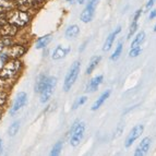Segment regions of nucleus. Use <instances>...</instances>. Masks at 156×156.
Returning <instances> with one entry per match:
<instances>
[{"label":"nucleus","instance_id":"f257e3e1","mask_svg":"<svg viewBox=\"0 0 156 156\" xmlns=\"http://www.w3.org/2000/svg\"><path fill=\"white\" fill-rule=\"evenodd\" d=\"M80 69H81V61L80 60H76L72 63L70 70L67 73L65 79V83H63V90L66 92H68L69 90H71L74 83H76V79L79 76V73H80Z\"/></svg>","mask_w":156,"mask_h":156},{"label":"nucleus","instance_id":"f03ea898","mask_svg":"<svg viewBox=\"0 0 156 156\" xmlns=\"http://www.w3.org/2000/svg\"><path fill=\"white\" fill-rule=\"evenodd\" d=\"M20 69H21V62L19 60H10L8 62H5V65L0 71V78L2 80H8V79L13 78L20 71Z\"/></svg>","mask_w":156,"mask_h":156},{"label":"nucleus","instance_id":"7ed1b4c3","mask_svg":"<svg viewBox=\"0 0 156 156\" xmlns=\"http://www.w3.org/2000/svg\"><path fill=\"white\" fill-rule=\"evenodd\" d=\"M85 133V123L76 122L70 131V144L71 146H78L82 141Z\"/></svg>","mask_w":156,"mask_h":156},{"label":"nucleus","instance_id":"20e7f679","mask_svg":"<svg viewBox=\"0 0 156 156\" xmlns=\"http://www.w3.org/2000/svg\"><path fill=\"white\" fill-rule=\"evenodd\" d=\"M7 20L9 21V23L14 24L16 26H24L29 23L30 16L23 10H14L9 13Z\"/></svg>","mask_w":156,"mask_h":156},{"label":"nucleus","instance_id":"39448f33","mask_svg":"<svg viewBox=\"0 0 156 156\" xmlns=\"http://www.w3.org/2000/svg\"><path fill=\"white\" fill-rule=\"evenodd\" d=\"M56 84H57V79L56 78H49L47 79L46 83H45L44 87L42 89V91L39 92L41 93V103L45 104L49 101L50 97H51L52 93H54V90L56 87Z\"/></svg>","mask_w":156,"mask_h":156},{"label":"nucleus","instance_id":"423d86ee","mask_svg":"<svg viewBox=\"0 0 156 156\" xmlns=\"http://www.w3.org/2000/svg\"><path fill=\"white\" fill-rule=\"evenodd\" d=\"M99 2V0H89V3L86 5L84 10L82 11L80 16L81 21L84 23H89L93 20L95 16V10H96V5Z\"/></svg>","mask_w":156,"mask_h":156},{"label":"nucleus","instance_id":"0eeeda50","mask_svg":"<svg viewBox=\"0 0 156 156\" xmlns=\"http://www.w3.org/2000/svg\"><path fill=\"white\" fill-rule=\"evenodd\" d=\"M143 131H144L143 125H136L135 127H133L132 130L130 131V133L128 134L127 139H126V142H125L126 147H130L135 141L138 140L141 135L143 134Z\"/></svg>","mask_w":156,"mask_h":156},{"label":"nucleus","instance_id":"6e6552de","mask_svg":"<svg viewBox=\"0 0 156 156\" xmlns=\"http://www.w3.org/2000/svg\"><path fill=\"white\" fill-rule=\"evenodd\" d=\"M26 101H27V95H26L24 92H20V93L16 95V101H14V103H13L12 107H11V109H10L11 116L16 115L19 110H21L24 107V105L26 104Z\"/></svg>","mask_w":156,"mask_h":156},{"label":"nucleus","instance_id":"1a4fd4ad","mask_svg":"<svg viewBox=\"0 0 156 156\" xmlns=\"http://www.w3.org/2000/svg\"><path fill=\"white\" fill-rule=\"evenodd\" d=\"M103 81H104V76H101V74L92 78L89 81V83L86 84L85 92L86 93H94V92H96L99 86H101V84L103 83Z\"/></svg>","mask_w":156,"mask_h":156},{"label":"nucleus","instance_id":"9d476101","mask_svg":"<svg viewBox=\"0 0 156 156\" xmlns=\"http://www.w3.org/2000/svg\"><path fill=\"white\" fill-rule=\"evenodd\" d=\"M151 138L150 136H146L143 140L141 141L140 144L138 145V147L135 148L134 151V155L135 156H143L150 151V147H151Z\"/></svg>","mask_w":156,"mask_h":156},{"label":"nucleus","instance_id":"9b49d317","mask_svg":"<svg viewBox=\"0 0 156 156\" xmlns=\"http://www.w3.org/2000/svg\"><path fill=\"white\" fill-rule=\"evenodd\" d=\"M120 32H121V26H118L114 32H112V33L108 35V37H107L106 41H105V43H104V46H103V50H104V51H108V50L112 48L115 39L117 38V35L120 33Z\"/></svg>","mask_w":156,"mask_h":156},{"label":"nucleus","instance_id":"f8f14e48","mask_svg":"<svg viewBox=\"0 0 156 156\" xmlns=\"http://www.w3.org/2000/svg\"><path fill=\"white\" fill-rule=\"evenodd\" d=\"M18 26H16L14 24H3L1 27H0V34L5 37H12L14 36L18 32V29H16Z\"/></svg>","mask_w":156,"mask_h":156},{"label":"nucleus","instance_id":"ddd939ff","mask_svg":"<svg viewBox=\"0 0 156 156\" xmlns=\"http://www.w3.org/2000/svg\"><path fill=\"white\" fill-rule=\"evenodd\" d=\"M142 14V10H138L136 12L134 13V16H133V20H132V23L130 25V29H129V32H128V38L130 39L131 37L133 36L135 34V32L138 31L139 29V24H138V21H139V18L141 16Z\"/></svg>","mask_w":156,"mask_h":156},{"label":"nucleus","instance_id":"4468645a","mask_svg":"<svg viewBox=\"0 0 156 156\" xmlns=\"http://www.w3.org/2000/svg\"><path fill=\"white\" fill-rule=\"evenodd\" d=\"M70 52V47H63V46H57L52 52V59L54 60H60L65 58L66 56Z\"/></svg>","mask_w":156,"mask_h":156},{"label":"nucleus","instance_id":"2eb2a0df","mask_svg":"<svg viewBox=\"0 0 156 156\" xmlns=\"http://www.w3.org/2000/svg\"><path fill=\"white\" fill-rule=\"evenodd\" d=\"M110 93H112V92H110L109 90H108V91H105L104 93L101 94V96H99L98 98L96 99V101H94V104L92 105L91 109L93 110V112H95V110L99 109V108H101V106H103V104H104L105 101H106L107 99L109 98Z\"/></svg>","mask_w":156,"mask_h":156},{"label":"nucleus","instance_id":"dca6fc26","mask_svg":"<svg viewBox=\"0 0 156 156\" xmlns=\"http://www.w3.org/2000/svg\"><path fill=\"white\" fill-rule=\"evenodd\" d=\"M24 52H25V48H24L23 46H21V45H13V46H11L10 48H9L8 56L16 59V58L21 57L22 55H24Z\"/></svg>","mask_w":156,"mask_h":156},{"label":"nucleus","instance_id":"f3484780","mask_svg":"<svg viewBox=\"0 0 156 156\" xmlns=\"http://www.w3.org/2000/svg\"><path fill=\"white\" fill-rule=\"evenodd\" d=\"M79 34H80V29H79V26L76 25V24L70 25L67 30H66V37L69 39L76 38Z\"/></svg>","mask_w":156,"mask_h":156},{"label":"nucleus","instance_id":"a211bd4d","mask_svg":"<svg viewBox=\"0 0 156 156\" xmlns=\"http://www.w3.org/2000/svg\"><path fill=\"white\" fill-rule=\"evenodd\" d=\"M101 56H95V57L92 58L91 61H90V63H89V66H87V68H86V74H91V73L96 69V67L98 66V63L101 62Z\"/></svg>","mask_w":156,"mask_h":156},{"label":"nucleus","instance_id":"6ab92c4d","mask_svg":"<svg viewBox=\"0 0 156 156\" xmlns=\"http://www.w3.org/2000/svg\"><path fill=\"white\" fill-rule=\"evenodd\" d=\"M144 41H145V32L144 31L139 32V33L135 35L134 38H133L132 43H131V48H132V47L141 46V45L143 44Z\"/></svg>","mask_w":156,"mask_h":156},{"label":"nucleus","instance_id":"aec40b11","mask_svg":"<svg viewBox=\"0 0 156 156\" xmlns=\"http://www.w3.org/2000/svg\"><path fill=\"white\" fill-rule=\"evenodd\" d=\"M50 41H51V35L50 34H48V35H45V36L41 37V38L37 39L36 42V49H42V48H44V47H46L47 45L49 44Z\"/></svg>","mask_w":156,"mask_h":156},{"label":"nucleus","instance_id":"412c9836","mask_svg":"<svg viewBox=\"0 0 156 156\" xmlns=\"http://www.w3.org/2000/svg\"><path fill=\"white\" fill-rule=\"evenodd\" d=\"M122 42H120L119 44L117 45V47H116V49H115V51L112 52V55L110 56V60L112 61H116V60L118 59V58L120 57V55H121V52H122Z\"/></svg>","mask_w":156,"mask_h":156},{"label":"nucleus","instance_id":"4be33fe9","mask_svg":"<svg viewBox=\"0 0 156 156\" xmlns=\"http://www.w3.org/2000/svg\"><path fill=\"white\" fill-rule=\"evenodd\" d=\"M47 79H48V76H39L38 80H37V82H36V85H35V91L38 92V93L42 91V89L44 87L45 83H46Z\"/></svg>","mask_w":156,"mask_h":156},{"label":"nucleus","instance_id":"5701e85b","mask_svg":"<svg viewBox=\"0 0 156 156\" xmlns=\"http://www.w3.org/2000/svg\"><path fill=\"white\" fill-rule=\"evenodd\" d=\"M16 5L19 7L20 10H26L27 8H30V5H32L31 0H16Z\"/></svg>","mask_w":156,"mask_h":156},{"label":"nucleus","instance_id":"b1692460","mask_svg":"<svg viewBox=\"0 0 156 156\" xmlns=\"http://www.w3.org/2000/svg\"><path fill=\"white\" fill-rule=\"evenodd\" d=\"M86 101H87V97L86 96H82V97H79L78 99H76L74 103H73V106H72V109L73 110H76L78 109L79 107L81 106H83L84 104L86 103Z\"/></svg>","mask_w":156,"mask_h":156},{"label":"nucleus","instance_id":"393cba45","mask_svg":"<svg viewBox=\"0 0 156 156\" xmlns=\"http://www.w3.org/2000/svg\"><path fill=\"white\" fill-rule=\"evenodd\" d=\"M19 129H20V122H19V121L13 122L12 125L10 126V128H9V135H10V136H14V135L19 132Z\"/></svg>","mask_w":156,"mask_h":156},{"label":"nucleus","instance_id":"a878e982","mask_svg":"<svg viewBox=\"0 0 156 156\" xmlns=\"http://www.w3.org/2000/svg\"><path fill=\"white\" fill-rule=\"evenodd\" d=\"M62 146H63V143L61 142V141H58L57 143L54 145V147H52L51 152H50V154L54 156L56 155H59L60 152H61V150H62Z\"/></svg>","mask_w":156,"mask_h":156},{"label":"nucleus","instance_id":"bb28decb","mask_svg":"<svg viewBox=\"0 0 156 156\" xmlns=\"http://www.w3.org/2000/svg\"><path fill=\"white\" fill-rule=\"evenodd\" d=\"M141 52H142V47L141 46L132 47V48L130 49V51H129V57H131V58L138 57Z\"/></svg>","mask_w":156,"mask_h":156},{"label":"nucleus","instance_id":"cd10ccee","mask_svg":"<svg viewBox=\"0 0 156 156\" xmlns=\"http://www.w3.org/2000/svg\"><path fill=\"white\" fill-rule=\"evenodd\" d=\"M7 59H8V55L0 54V68H2L5 66V63L7 62Z\"/></svg>","mask_w":156,"mask_h":156},{"label":"nucleus","instance_id":"c85d7f7f","mask_svg":"<svg viewBox=\"0 0 156 156\" xmlns=\"http://www.w3.org/2000/svg\"><path fill=\"white\" fill-rule=\"evenodd\" d=\"M155 1H156V0H148V1H147V3H146V5H145V9H146V10H150V9H151L152 8V7H153V5H154V3H155Z\"/></svg>","mask_w":156,"mask_h":156},{"label":"nucleus","instance_id":"c756f323","mask_svg":"<svg viewBox=\"0 0 156 156\" xmlns=\"http://www.w3.org/2000/svg\"><path fill=\"white\" fill-rule=\"evenodd\" d=\"M5 97H7V95L2 91H0V106L5 101Z\"/></svg>","mask_w":156,"mask_h":156},{"label":"nucleus","instance_id":"7c9ffc66","mask_svg":"<svg viewBox=\"0 0 156 156\" xmlns=\"http://www.w3.org/2000/svg\"><path fill=\"white\" fill-rule=\"evenodd\" d=\"M5 20H7V16H5V14H2V16L0 14V27L5 23Z\"/></svg>","mask_w":156,"mask_h":156},{"label":"nucleus","instance_id":"2f4dec72","mask_svg":"<svg viewBox=\"0 0 156 156\" xmlns=\"http://www.w3.org/2000/svg\"><path fill=\"white\" fill-rule=\"evenodd\" d=\"M155 18H156V9H153V10L150 11V20H153Z\"/></svg>","mask_w":156,"mask_h":156},{"label":"nucleus","instance_id":"473e14b6","mask_svg":"<svg viewBox=\"0 0 156 156\" xmlns=\"http://www.w3.org/2000/svg\"><path fill=\"white\" fill-rule=\"evenodd\" d=\"M10 5V2H8V0H0V7H7Z\"/></svg>","mask_w":156,"mask_h":156},{"label":"nucleus","instance_id":"72a5a7b5","mask_svg":"<svg viewBox=\"0 0 156 156\" xmlns=\"http://www.w3.org/2000/svg\"><path fill=\"white\" fill-rule=\"evenodd\" d=\"M85 1H86V0H78V2L80 3V5H82V3H84V2H85Z\"/></svg>","mask_w":156,"mask_h":156},{"label":"nucleus","instance_id":"f704fd0d","mask_svg":"<svg viewBox=\"0 0 156 156\" xmlns=\"http://www.w3.org/2000/svg\"><path fill=\"white\" fill-rule=\"evenodd\" d=\"M66 1H67V2H70V3H73V2H74V1H76V0H66Z\"/></svg>","mask_w":156,"mask_h":156},{"label":"nucleus","instance_id":"c9c22d12","mask_svg":"<svg viewBox=\"0 0 156 156\" xmlns=\"http://www.w3.org/2000/svg\"><path fill=\"white\" fill-rule=\"evenodd\" d=\"M1 146H2V141L0 140V148H1Z\"/></svg>","mask_w":156,"mask_h":156},{"label":"nucleus","instance_id":"e433bc0d","mask_svg":"<svg viewBox=\"0 0 156 156\" xmlns=\"http://www.w3.org/2000/svg\"><path fill=\"white\" fill-rule=\"evenodd\" d=\"M153 31H154V32H155V33H156V24H155V26H154V30H153Z\"/></svg>","mask_w":156,"mask_h":156}]
</instances>
